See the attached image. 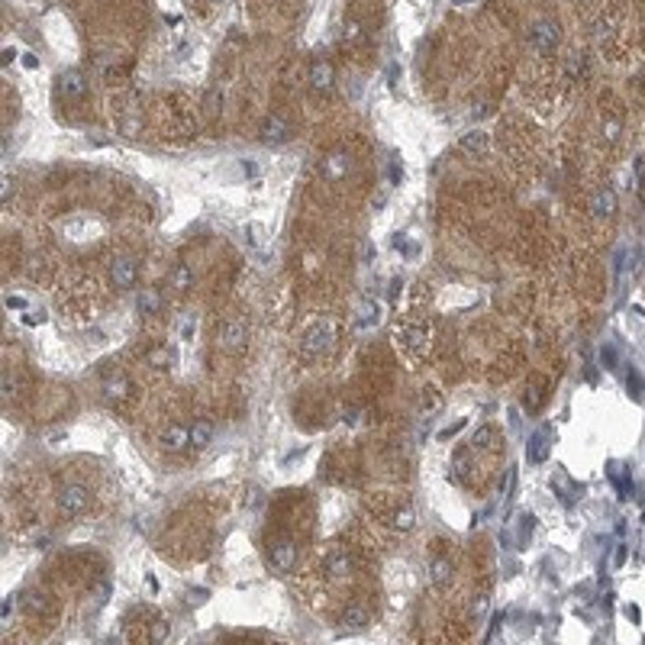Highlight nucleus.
Instances as JSON below:
<instances>
[{
  "instance_id": "1",
  "label": "nucleus",
  "mask_w": 645,
  "mask_h": 645,
  "mask_svg": "<svg viewBox=\"0 0 645 645\" xmlns=\"http://www.w3.org/2000/svg\"><path fill=\"white\" fill-rule=\"evenodd\" d=\"M336 333H339V323L333 317L310 319V326L300 336V355L307 358V362H317V358L329 355V348L336 342Z\"/></svg>"
},
{
  "instance_id": "2",
  "label": "nucleus",
  "mask_w": 645,
  "mask_h": 645,
  "mask_svg": "<svg viewBox=\"0 0 645 645\" xmlns=\"http://www.w3.org/2000/svg\"><path fill=\"white\" fill-rule=\"evenodd\" d=\"M526 42H529V48H533V52H542V55L555 52V48H558V42H561L558 23H552V19H536L533 26H529V33H526Z\"/></svg>"
},
{
  "instance_id": "3",
  "label": "nucleus",
  "mask_w": 645,
  "mask_h": 645,
  "mask_svg": "<svg viewBox=\"0 0 645 645\" xmlns=\"http://www.w3.org/2000/svg\"><path fill=\"white\" fill-rule=\"evenodd\" d=\"M91 504V491L85 484H65L58 491V510L65 516H81Z\"/></svg>"
},
{
  "instance_id": "4",
  "label": "nucleus",
  "mask_w": 645,
  "mask_h": 645,
  "mask_svg": "<svg viewBox=\"0 0 645 645\" xmlns=\"http://www.w3.org/2000/svg\"><path fill=\"white\" fill-rule=\"evenodd\" d=\"M268 561H272V568H278V571L294 568V565H297V545H294V539H288V536L274 539V542L268 545Z\"/></svg>"
},
{
  "instance_id": "5",
  "label": "nucleus",
  "mask_w": 645,
  "mask_h": 645,
  "mask_svg": "<svg viewBox=\"0 0 645 645\" xmlns=\"http://www.w3.org/2000/svg\"><path fill=\"white\" fill-rule=\"evenodd\" d=\"M403 346H407V352H410L413 358H426V352H430V346H432L430 326H426V323H413V326H407L403 329Z\"/></svg>"
},
{
  "instance_id": "6",
  "label": "nucleus",
  "mask_w": 645,
  "mask_h": 645,
  "mask_svg": "<svg viewBox=\"0 0 645 645\" xmlns=\"http://www.w3.org/2000/svg\"><path fill=\"white\" fill-rule=\"evenodd\" d=\"M245 342H249V329H245L242 319H226L220 326V346L226 352H242Z\"/></svg>"
},
{
  "instance_id": "7",
  "label": "nucleus",
  "mask_w": 645,
  "mask_h": 645,
  "mask_svg": "<svg viewBox=\"0 0 645 645\" xmlns=\"http://www.w3.org/2000/svg\"><path fill=\"white\" fill-rule=\"evenodd\" d=\"M136 274H139V268H136V258H132V255H120V258H113V265H110L113 288L130 290L132 284H136Z\"/></svg>"
},
{
  "instance_id": "8",
  "label": "nucleus",
  "mask_w": 645,
  "mask_h": 645,
  "mask_svg": "<svg viewBox=\"0 0 645 645\" xmlns=\"http://www.w3.org/2000/svg\"><path fill=\"white\" fill-rule=\"evenodd\" d=\"M348 171H352V159H348L346 152H329L326 159H323V175H326L329 181L348 178Z\"/></svg>"
},
{
  "instance_id": "9",
  "label": "nucleus",
  "mask_w": 645,
  "mask_h": 645,
  "mask_svg": "<svg viewBox=\"0 0 645 645\" xmlns=\"http://www.w3.org/2000/svg\"><path fill=\"white\" fill-rule=\"evenodd\" d=\"M130 387H132V384H130V378H126V374H120V371L110 374V378L103 381V400H107V403L126 400V397H130Z\"/></svg>"
},
{
  "instance_id": "10",
  "label": "nucleus",
  "mask_w": 645,
  "mask_h": 645,
  "mask_svg": "<svg viewBox=\"0 0 645 645\" xmlns=\"http://www.w3.org/2000/svg\"><path fill=\"white\" fill-rule=\"evenodd\" d=\"M288 136H290V123L284 120V116H278V113H272V116L262 123V139L265 142L278 145V142H284Z\"/></svg>"
},
{
  "instance_id": "11",
  "label": "nucleus",
  "mask_w": 645,
  "mask_h": 645,
  "mask_svg": "<svg viewBox=\"0 0 645 645\" xmlns=\"http://www.w3.org/2000/svg\"><path fill=\"white\" fill-rule=\"evenodd\" d=\"M85 91H87V81L81 71H65L62 81H58V94L65 100H78V97H85Z\"/></svg>"
},
{
  "instance_id": "12",
  "label": "nucleus",
  "mask_w": 645,
  "mask_h": 645,
  "mask_svg": "<svg viewBox=\"0 0 645 645\" xmlns=\"http://www.w3.org/2000/svg\"><path fill=\"white\" fill-rule=\"evenodd\" d=\"M459 149L465 152V155H484V152L491 149V136H487L484 130H471L459 139Z\"/></svg>"
},
{
  "instance_id": "13",
  "label": "nucleus",
  "mask_w": 645,
  "mask_h": 645,
  "mask_svg": "<svg viewBox=\"0 0 645 645\" xmlns=\"http://www.w3.org/2000/svg\"><path fill=\"white\" fill-rule=\"evenodd\" d=\"M381 323V307H378V300L365 297L362 303L355 307V326L358 329H371Z\"/></svg>"
},
{
  "instance_id": "14",
  "label": "nucleus",
  "mask_w": 645,
  "mask_h": 645,
  "mask_svg": "<svg viewBox=\"0 0 645 645\" xmlns=\"http://www.w3.org/2000/svg\"><path fill=\"white\" fill-rule=\"evenodd\" d=\"M187 445H191V430L187 426H171L161 436V449L165 452H184Z\"/></svg>"
},
{
  "instance_id": "15",
  "label": "nucleus",
  "mask_w": 645,
  "mask_h": 645,
  "mask_svg": "<svg viewBox=\"0 0 645 645\" xmlns=\"http://www.w3.org/2000/svg\"><path fill=\"white\" fill-rule=\"evenodd\" d=\"M136 310H139L142 317L159 313V310H161V294L155 288H142L139 294H136Z\"/></svg>"
},
{
  "instance_id": "16",
  "label": "nucleus",
  "mask_w": 645,
  "mask_h": 645,
  "mask_svg": "<svg viewBox=\"0 0 645 645\" xmlns=\"http://www.w3.org/2000/svg\"><path fill=\"white\" fill-rule=\"evenodd\" d=\"M613 206H617V194H613L610 187L597 191V197L590 200V210H594V216H597V220H607V216L613 213Z\"/></svg>"
},
{
  "instance_id": "17",
  "label": "nucleus",
  "mask_w": 645,
  "mask_h": 645,
  "mask_svg": "<svg viewBox=\"0 0 645 645\" xmlns=\"http://www.w3.org/2000/svg\"><path fill=\"white\" fill-rule=\"evenodd\" d=\"M329 85H333V65L329 62H313V68H310V87L326 91Z\"/></svg>"
},
{
  "instance_id": "18",
  "label": "nucleus",
  "mask_w": 645,
  "mask_h": 645,
  "mask_svg": "<svg viewBox=\"0 0 645 645\" xmlns=\"http://www.w3.org/2000/svg\"><path fill=\"white\" fill-rule=\"evenodd\" d=\"M210 442H213V423L197 420L194 426H191V445H194V449H206Z\"/></svg>"
},
{
  "instance_id": "19",
  "label": "nucleus",
  "mask_w": 645,
  "mask_h": 645,
  "mask_svg": "<svg viewBox=\"0 0 645 645\" xmlns=\"http://www.w3.org/2000/svg\"><path fill=\"white\" fill-rule=\"evenodd\" d=\"M549 445H552V439H549V432H536L533 439H529V461H536V465H542V461L549 459Z\"/></svg>"
},
{
  "instance_id": "20",
  "label": "nucleus",
  "mask_w": 645,
  "mask_h": 645,
  "mask_svg": "<svg viewBox=\"0 0 645 645\" xmlns=\"http://www.w3.org/2000/svg\"><path fill=\"white\" fill-rule=\"evenodd\" d=\"M348 571H352V561H348L346 552H333L326 558V574L329 578H346Z\"/></svg>"
},
{
  "instance_id": "21",
  "label": "nucleus",
  "mask_w": 645,
  "mask_h": 645,
  "mask_svg": "<svg viewBox=\"0 0 645 645\" xmlns=\"http://www.w3.org/2000/svg\"><path fill=\"white\" fill-rule=\"evenodd\" d=\"M168 284L175 290H191V284H194V272H191V265H175L171 268V278H168Z\"/></svg>"
},
{
  "instance_id": "22",
  "label": "nucleus",
  "mask_w": 645,
  "mask_h": 645,
  "mask_svg": "<svg viewBox=\"0 0 645 645\" xmlns=\"http://www.w3.org/2000/svg\"><path fill=\"white\" fill-rule=\"evenodd\" d=\"M430 578H432V584H436V587H445V584H449V578H452V565H449V558H436V561H432Z\"/></svg>"
},
{
  "instance_id": "23",
  "label": "nucleus",
  "mask_w": 645,
  "mask_h": 645,
  "mask_svg": "<svg viewBox=\"0 0 645 645\" xmlns=\"http://www.w3.org/2000/svg\"><path fill=\"white\" fill-rule=\"evenodd\" d=\"M23 610H29V613H46L48 603L39 590H26V594H23Z\"/></svg>"
},
{
  "instance_id": "24",
  "label": "nucleus",
  "mask_w": 645,
  "mask_h": 645,
  "mask_svg": "<svg viewBox=\"0 0 645 645\" xmlns=\"http://www.w3.org/2000/svg\"><path fill=\"white\" fill-rule=\"evenodd\" d=\"M413 523H416V510H413V506H400L397 516H394V526H397L400 533H407V529H413Z\"/></svg>"
},
{
  "instance_id": "25",
  "label": "nucleus",
  "mask_w": 645,
  "mask_h": 645,
  "mask_svg": "<svg viewBox=\"0 0 645 645\" xmlns=\"http://www.w3.org/2000/svg\"><path fill=\"white\" fill-rule=\"evenodd\" d=\"M342 619H346V626L362 629V626L368 623V613H365L362 607H348V610H346V617H342Z\"/></svg>"
},
{
  "instance_id": "26",
  "label": "nucleus",
  "mask_w": 645,
  "mask_h": 645,
  "mask_svg": "<svg viewBox=\"0 0 645 645\" xmlns=\"http://www.w3.org/2000/svg\"><path fill=\"white\" fill-rule=\"evenodd\" d=\"M178 333L184 339L194 336V317H191V313H181V317H178Z\"/></svg>"
},
{
  "instance_id": "27",
  "label": "nucleus",
  "mask_w": 645,
  "mask_h": 645,
  "mask_svg": "<svg viewBox=\"0 0 645 645\" xmlns=\"http://www.w3.org/2000/svg\"><path fill=\"white\" fill-rule=\"evenodd\" d=\"M152 365H159V368H168V362H171V348H159V352H152Z\"/></svg>"
},
{
  "instance_id": "28",
  "label": "nucleus",
  "mask_w": 645,
  "mask_h": 645,
  "mask_svg": "<svg viewBox=\"0 0 645 645\" xmlns=\"http://www.w3.org/2000/svg\"><path fill=\"white\" fill-rule=\"evenodd\" d=\"M461 430H465V420H455L452 426H445V430L439 432V439H452V436H459Z\"/></svg>"
},
{
  "instance_id": "29",
  "label": "nucleus",
  "mask_w": 645,
  "mask_h": 645,
  "mask_svg": "<svg viewBox=\"0 0 645 645\" xmlns=\"http://www.w3.org/2000/svg\"><path fill=\"white\" fill-rule=\"evenodd\" d=\"M13 394H17V378L7 374V378H3V400H13Z\"/></svg>"
},
{
  "instance_id": "30",
  "label": "nucleus",
  "mask_w": 645,
  "mask_h": 645,
  "mask_svg": "<svg viewBox=\"0 0 645 645\" xmlns=\"http://www.w3.org/2000/svg\"><path fill=\"white\" fill-rule=\"evenodd\" d=\"M487 442H491V430H487V426H484V430H477V436H475V445H477V449H484Z\"/></svg>"
},
{
  "instance_id": "31",
  "label": "nucleus",
  "mask_w": 645,
  "mask_h": 645,
  "mask_svg": "<svg viewBox=\"0 0 645 645\" xmlns=\"http://www.w3.org/2000/svg\"><path fill=\"white\" fill-rule=\"evenodd\" d=\"M7 307H10V310H23V307H26V297H13V294H10V297H7Z\"/></svg>"
},
{
  "instance_id": "32",
  "label": "nucleus",
  "mask_w": 645,
  "mask_h": 645,
  "mask_svg": "<svg viewBox=\"0 0 645 645\" xmlns=\"http://www.w3.org/2000/svg\"><path fill=\"white\" fill-rule=\"evenodd\" d=\"M391 181L394 184H400V161L391 159Z\"/></svg>"
},
{
  "instance_id": "33",
  "label": "nucleus",
  "mask_w": 645,
  "mask_h": 645,
  "mask_svg": "<svg viewBox=\"0 0 645 645\" xmlns=\"http://www.w3.org/2000/svg\"><path fill=\"white\" fill-rule=\"evenodd\" d=\"M10 194H13V178H3V204H10Z\"/></svg>"
},
{
  "instance_id": "34",
  "label": "nucleus",
  "mask_w": 645,
  "mask_h": 645,
  "mask_svg": "<svg viewBox=\"0 0 645 645\" xmlns=\"http://www.w3.org/2000/svg\"><path fill=\"white\" fill-rule=\"evenodd\" d=\"M23 65H26V68H36V65H39V58H36V55H23Z\"/></svg>"
},
{
  "instance_id": "35",
  "label": "nucleus",
  "mask_w": 645,
  "mask_h": 645,
  "mask_svg": "<svg viewBox=\"0 0 645 645\" xmlns=\"http://www.w3.org/2000/svg\"><path fill=\"white\" fill-rule=\"evenodd\" d=\"M455 3H459V7H465V3H475V0H455Z\"/></svg>"
},
{
  "instance_id": "36",
  "label": "nucleus",
  "mask_w": 645,
  "mask_h": 645,
  "mask_svg": "<svg viewBox=\"0 0 645 645\" xmlns=\"http://www.w3.org/2000/svg\"><path fill=\"white\" fill-rule=\"evenodd\" d=\"M210 3H226V0H210Z\"/></svg>"
}]
</instances>
